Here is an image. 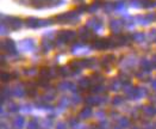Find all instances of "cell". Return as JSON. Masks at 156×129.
<instances>
[{
	"mask_svg": "<svg viewBox=\"0 0 156 129\" xmlns=\"http://www.w3.org/2000/svg\"><path fill=\"white\" fill-rule=\"evenodd\" d=\"M78 36V31H74V30H61V31H58L56 39H57L58 43L68 44V43L75 42V39H76Z\"/></svg>",
	"mask_w": 156,
	"mask_h": 129,
	"instance_id": "6da1fadb",
	"label": "cell"
},
{
	"mask_svg": "<svg viewBox=\"0 0 156 129\" xmlns=\"http://www.w3.org/2000/svg\"><path fill=\"white\" fill-rule=\"evenodd\" d=\"M78 35L81 39H83L85 42H90L94 41V32L92 31L90 28L87 26H81L78 30Z\"/></svg>",
	"mask_w": 156,
	"mask_h": 129,
	"instance_id": "7a4b0ae2",
	"label": "cell"
},
{
	"mask_svg": "<svg viewBox=\"0 0 156 129\" xmlns=\"http://www.w3.org/2000/svg\"><path fill=\"white\" fill-rule=\"evenodd\" d=\"M2 23L10 29L17 30V29H20L23 26L24 20L20 18H17V17H10V18H7V23H5V22H2Z\"/></svg>",
	"mask_w": 156,
	"mask_h": 129,
	"instance_id": "3957f363",
	"label": "cell"
},
{
	"mask_svg": "<svg viewBox=\"0 0 156 129\" xmlns=\"http://www.w3.org/2000/svg\"><path fill=\"white\" fill-rule=\"evenodd\" d=\"M1 49H2L4 53L13 54V53L16 52V44L13 43V41H11V39H5L1 43Z\"/></svg>",
	"mask_w": 156,
	"mask_h": 129,
	"instance_id": "277c9868",
	"label": "cell"
},
{
	"mask_svg": "<svg viewBox=\"0 0 156 129\" xmlns=\"http://www.w3.org/2000/svg\"><path fill=\"white\" fill-rule=\"evenodd\" d=\"M99 1H100V0H99Z\"/></svg>",
	"mask_w": 156,
	"mask_h": 129,
	"instance_id": "5b68a950",
	"label": "cell"
}]
</instances>
